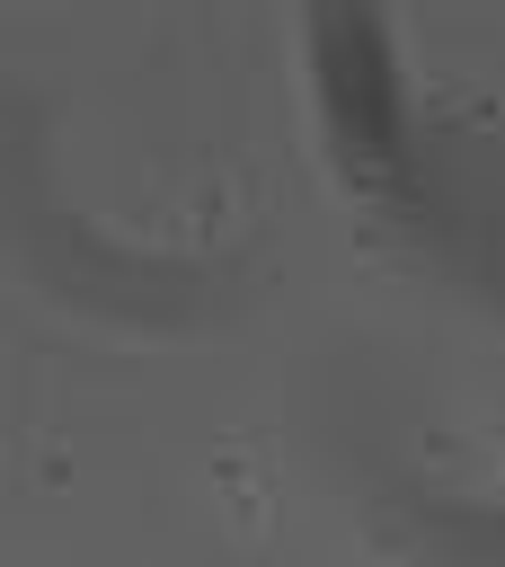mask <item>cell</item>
<instances>
[{
	"instance_id": "1",
	"label": "cell",
	"mask_w": 505,
	"mask_h": 567,
	"mask_svg": "<svg viewBox=\"0 0 505 567\" xmlns=\"http://www.w3.org/2000/svg\"><path fill=\"white\" fill-rule=\"evenodd\" d=\"M213 487H221V514L239 532H266V452L257 443H221L213 452Z\"/></svg>"
},
{
	"instance_id": "2",
	"label": "cell",
	"mask_w": 505,
	"mask_h": 567,
	"mask_svg": "<svg viewBox=\"0 0 505 567\" xmlns=\"http://www.w3.org/2000/svg\"><path fill=\"white\" fill-rule=\"evenodd\" d=\"M62 478H71V452L44 443V452H35V487H62Z\"/></svg>"
}]
</instances>
